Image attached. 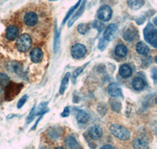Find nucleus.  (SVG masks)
I'll list each match as a JSON object with an SVG mask.
<instances>
[{
  "instance_id": "aec40b11",
  "label": "nucleus",
  "mask_w": 157,
  "mask_h": 149,
  "mask_svg": "<svg viewBox=\"0 0 157 149\" xmlns=\"http://www.w3.org/2000/svg\"><path fill=\"white\" fill-rule=\"evenodd\" d=\"M132 86L136 90H141L145 88V82L141 77H136L133 79Z\"/></svg>"
},
{
  "instance_id": "f257e3e1",
  "label": "nucleus",
  "mask_w": 157,
  "mask_h": 149,
  "mask_svg": "<svg viewBox=\"0 0 157 149\" xmlns=\"http://www.w3.org/2000/svg\"><path fill=\"white\" fill-rule=\"evenodd\" d=\"M144 37L145 41L152 46L154 48L157 46V31L155 27L151 22H148V25L144 29Z\"/></svg>"
},
{
  "instance_id": "5701e85b",
  "label": "nucleus",
  "mask_w": 157,
  "mask_h": 149,
  "mask_svg": "<svg viewBox=\"0 0 157 149\" xmlns=\"http://www.w3.org/2000/svg\"><path fill=\"white\" fill-rule=\"evenodd\" d=\"M115 53L119 57H125L127 54V48L124 45H118L115 49Z\"/></svg>"
},
{
  "instance_id": "dca6fc26",
  "label": "nucleus",
  "mask_w": 157,
  "mask_h": 149,
  "mask_svg": "<svg viewBox=\"0 0 157 149\" xmlns=\"http://www.w3.org/2000/svg\"><path fill=\"white\" fill-rule=\"evenodd\" d=\"M65 144H66L67 147L69 149H81L80 145L78 143L75 137L73 136H68L66 137L65 140Z\"/></svg>"
},
{
  "instance_id": "20e7f679",
  "label": "nucleus",
  "mask_w": 157,
  "mask_h": 149,
  "mask_svg": "<svg viewBox=\"0 0 157 149\" xmlns=\"http://www.w3.org/2000/svg\"><path fill=\"white\" fill-rule=\"evenodd\" d=\"M39 15L33 10H29L23 17L24 23L28 27H34L39 23Z\"/></svg>"
},
{
  "instance_id": "473e14b6",
  "label": "nucleus",
  "mask_w": 157,
  "mask_h": 149,
  "mask_svg": "<svg viewBox=\"0 0 157 149\" xmlns=\"http://www.w3.org/2000/svg\"><path fill=\"white\" fill-rule=\"evenodd\" d=\"M35 108H36V106H34L33 108H32V111H31L30 114H29V116H28V118H27V123H31V122L33 120V119H34L35 116H36V115H35Z\"/></svg>"
},
{
  "instance_id": "c85d7f7f",
  "label": "nucleus",
  "mask_w": 157,
  "mask_h": 149,
  "mask_svg": "<svg viewBox=\"0 0 157 149\" xmlns=\"http://www.w3.org/2000/svg\"><path fill=\"white\" fill-rule=\"evenodd\" d=\"M110 104L113 110L116 111V112H120V109H121V104H120V102H118V101H115V100H112V101H110Z\"/></svg>"
},
{
  "instance_id": "4c0bfd02",
  "label": "nucleus",
  "mask_w": 157,
  "mask_h": 149,
  "mask_svg": "<svg viewBox=\"0 0 157 149\" xmlns=\"http://www.w3.org/2000/svg\"><path fill=\"white\" fill-rule=\"evenodd\" d=\"M49 1H57V0H49Z\"/></svg>"
},
{
  "instance_id": "9b49d317",
  "label": "nucleus",
  "mask_w": 157,
  "mask_h": 149,
  "mask_svg": "<svg viewBox=\"0 0 157 149\" xmlns=\"http://www.w3.org/2000/svg\"><path fill=\"white\" fill-rule=\"evenodd\" d=\"M86 0H84L83 2H82V3L79 5L78 8L76 10V12H75V13L73 15V16H72V17H71V19L69 20V21H68V28H69V27L72 26V25H73V24L75 23V21H76L77 20H78V18L82 16V14L83 13L84 10H85V7H86Z\"/></svg>"
},
{
  "instance_id": "e433bc0d",
  "label": "nucleus",
  "mask_w": 157,
  "mask_h": 149,
  "mask_svg": "<svg viewBox=\"0 0 157 149\" xmlns=\"http://www.w3.org/2000/svg\"><path fill=\"white\" fill-rule=\"evenodd\" d=\"M56 149H64V148H63V147H57Z\"/></svg>"
},
{
  "instance_id": "1a4fd4ad",
  "label": "nucleus",
  "mask_w": 157,
  "mask_h": 149,
  "mask_svg": "<svg viewBox=\"0 0 157 149\" xmlns=\"http://www.w3.org/2000/svg\"><path fill=\"white\" fill-rule=\"evenodd\" d=\"M71 56L75 59L82 58L84 55L86 53V48L84 45L80 44V43H76L73 45L71 47Z\"/></svg>"
},
{
  "instance_id": "f3484780",
  "label": "nucleus",
  "mask_w": 157,
  "mask_h": 149,
  "mask_svg": "<svg viewBox=\"0 0 157 149\" xmlns=\"http://www.w3.org/2000/svg\"><path fill=\"white\" fill-rule=\"evenodd\" d=\"M120 76L124 78H127L131 76L132 74V69L128 64H123L120 67V71H119Z\"/></svg>"
},
{
  "instance_id": "2f4dec72",
  "label": "nucleus",
  "mask_w": 157,
  "mask_h": 149,
  "mask_svg": "<svg viewBox=\"0 0 157 149\" xmlns=\"http://www.w3.org/2000/svg\"><path fill=\"white\" fill-rule=\"evenodd\" d=\"M108 46V41H106L105 39H101L100 42H99V44H98V48L100 50H104Z\"/></svg>"
},
{
  "instance_id": "bb28decb",
  "label": "nucleus",
  "mask_w": 157,
  "mask_h": 149,
  "mask_svg": "<svg viewBox=\"0 0 157 149\" xmlns=\"http://www.w3.org/2000/svg\"><path fill=\"white\" fill-rule=\"evenodd\" d=\"M89 29V25H86V24H80L77 27V30H78V33L82 34V35H85V34L87 33Z\"/></svg>"
},
{
  "instance_id": "a878e982",
  "label": "nucleus",
  "mask_w": 157,
  "mask_h": 149,
  "mask_svg": "<svg viewBox=\"0 0 157 149\" xmlns=\"http://www.w3.org/2000/svg\"><path fill=\"white\" fill-rule=\"evenodd\" d=\"M10 82L9 76L5 73H0V85L2 86H6Z\"/></svg>"
},
{
  "instance_id": "f8f14e48",
  "label": "nucleus",
  "mask_w": 157,
  "mask_h": 149,
  "mask_svg": "<svg viewBox=\"0 0 157 149\" xmlns=\"http://www.w3.org/2000/svg\"><path fill=\"white\" fill-rule=\"evenodd\" d=\"M108 91H109V94L113 97H119L123 96L121 88L116 82H112L109 84L108 86Z\"/></svg>"
},
{
  "instance_id": "cd10ccee",
  "label": "nucleus",
  "mask_w": 157,
  "mask_h": 149,
  "mask_svg": "<svg viewBox=\"0 0 157 149\" xmlns=\"http://www.w3.org/2000/svg\"><path fill=\"white\" fill-rule=\"evenodd\" d=\"M59 46H60V35H59L58 31L56 29L55 38H54V53L57 51Z\"/></svg>"
},
{
  "instance_id": "72a5a7b5",
  "label": "nucleus",
  "mask_w": 157,
  "mask_h": 149,
  "mask_svg": "<svg viewBox=\"0 0 157 149\" xmlns=\"http://www.w3.org/2000/svg\"><path fill=\"white\" fill-rule=\"evenodd\" d=\"M70 115V109L68 107H65L64 109V111L62 112V113H61V116L62 117H68V116H69Z\"/></svg>"
},
{
  "instance_id": "c9c22d12",
  "label": "nucleus",
  "mask_w": 157,
  "mask_h": 149,
  "mask_svg": "<svg viewBox=\"0 0 157 149\" xmlns=\"http://www.w3.org/2000/svg\"><path fill=\"white\" fill-rule=\"evenodd\" d=\"M100 149H114V147H113V146L110 145V144H106V145L102 146Z\"/></svg>"
},
{
  "instance_id": "f03ea898",
  "label": "nucleus",
  "mask_w": 157,
  "mask_h": 149,
  "mask_svg": "<svg viewBox=\"0 0 157 149\" xmlns=\"http://www.w3.org/2000/svg\"><path fill=\"white\" fill-rule=\"evenodd\" d=\"M111 133L121 140H127L130 137V132L127 128L120 124H113L110 126Z\"/></svg>"
},
{
  "instance_id": "4468645a",
  "label": "nucleus",
  "mask_w": 157,
  "mask_h": 149,
  "mask_svg": "<svg viewBox=\"0 0 157 149\" xmlns=\"http://www.w3.org/2000/svg\"><path fill=\"white\" fill-rule=\"evenodd\" d=\"M133 145L135 149H148V140L144 137H137L133 141Z\"/></svg>"
},
{
  "instance_id": "6ab92c4d",
  "label": "nucleus",
  "mask_w": 157,
  "mask_h": 149,
  "mask_svg": "<svg viewBox=\"0 0 157 149\" xmlns=\"http://www.w3.org/2000/svg\"><path fill=\"white\" fill-rule=\"evenodd\" d=\"M136 50L139 54L141 55H146L149 53L150 48L148 46V45L145 44V43L143 42H139L137 43V44L136 45Z\"/></svg>"
},
{
  "instance_id": "c756f323",
  "label": "nucleus",
  "mask_w": 157,
  "mask_h": 149,
  "mask_svg": "<svg viewBox=\"0 0 157 149\" xmlns=\"http://www.w3.org/2000/svg\"><path fill=\"white\" fill-rule=\"evenodd\" d=\"M85 66H84V67H85ZM84 67H78L75 71H74V72L72 73V75H71V78H72V81H73V82H75V80L76 79L77 77L82 72V71H83L84 69Z\"/></svg>"
},
{
  "instance_id": "2eb2a0df",
  "label": "nucleus",
  "mask_w": 157,
  "mask_h": 149,
  "mask_svg": "<svg viewBox=\"0 0 157 149\" xmlns=\"http://www.w3.org/2000/svg\"><path fill=\"white\" fill-rule=\"evenodd\" d=\"M30 58L32 62L39 63L43 58V53L41 49L34 48L30 53Z\"/></svg>"
},
{
  "instance_id": "4be33fe9",
  "label": "nucleus",
  "mask_w": 157,
  "mask_h": 149,
  "mask_svg": "<svg viewBox=\"0 0 157 149\" xmlns=\"http://www.w3.org/2000/svg\"><path fill=\"white\" fill-rule=\"evenodd\" d=\"M89 115L84 111H78L76 115V119L81 124L86 123L89 121Z\"/></svg>"
},
{
  "instance_id": "393cba45",
  "label": "nucleus",
  "mask_w": 157,
  "mask_h": 149,
  "mask_svg": "<svg viewBox=\"0 0 157 149\" xmlns=\"http://www.w3.org/2000/svg\"><path fill=\"white\" fill-rule=\"evenodd\" d=\"M69 77H70V73H67L64 77L63 78L62 82H61V86H60V94L61 95L64 94L65 90H66L67 87H68V83H69Z\"/></svg>"
},
{
  "instance_id": "7ed1b4c3",
  "label": "nucleus",
  "mask_w": 157,
  "mask_h": 149,
  "mask_svg": "<svg viewBox=\"0 0 157 149\" xmlns=\"http://www.w3.org/2000/svg\"><path fill=\"white\" fill-rule=\"evenodd\" d=\"M32 38L29 34H23L17 41V48L21 52H27L32 47Z\"/></svg>"
},
{
  "instance_id": "7c9ffc66",
  "label": "nucleus",
  "mask_w": 157,
  "mask_h": 149,
  "mask_svg": "<svg viewBox=\"0 0 157 149\" xmlns=\"http://www.w3.org/2000/svg\"><path fill=\"white\" fill-rule=\"evenodd\" d=\"M28 100V96L27 95H24L21 99L18 101L17 102V108H21L22 106H24L25 103H26V101Z\"/></svg>"
},
{
  "instance_id": "ddd939ff",
  "label": "nucleus",
  "mask_w": 157,
  "mask_h": 149,
  "mask_svg": "<svg viewBox=\"0 0 157 149\" xmlns=\"http://www.w3.org/2000/svg\"><path fill=\"white\" fill-rule=\"evenodd\" d=\"M102 129L99 126H94L90 127L88 130V135L93 140H98L102 136Z\"/></svg>"
},
{
  "instance_id": "39448f33",
  "label": "nucleus",
  "mask_w": 157,
  "mask_h": 149,
  "mask_svg": "<svg viewBox=\"0 0 157 149\" xmlns=\"http://www.w3.org/2000/svg\"><path fill=\"white\" fill-rule=\"evenodd\" d=\"M112 15H113V10L112 8L107 5H104L99 8L97 13L98 18L100 21L103 22L109 21V20L112 18Z\"/></svg>"
},
{
  "instance_id": "412c9836",
  "label": "nucleus",
  "mask_w": 157,
  "mask_h": 149,
  "mask_svg": "<svg viewBox=\"0 0 157 149\" xmlns=\"http://www.w3.org/2000/svg\"><path fill=\"white\" fill-rule=\"evenodd\" d=\"M81 1H82V0H78V2H76V4H75V5H74L73 6H72V7H71V9H70L68 11V13H67L66 15H65V17H64V20H63L62 24H61V25H64V24L66 23L67 21H68V19H70V18H71V15L73 14L74 13H75V11H76V10L78 9V6H79V5H80V4H81Z\"/></svg>"
},
{
  "instance_id": "a211bd4d",
  "label": "nucleus",
  "mask_w": 157,
  "mask_h": 149,
  "mask_svg": "<svg viewBox=\"0 0 157 149\" xmlns=\"http://www.w3.org/2000/svg\"><path fill=\"white\" fill-rule=\"evenodd\" d=\"M127 2L130 9L137 10L144 6L145 0H127Z\"/></svg>"
},
{
  "instance_id": "9d476101",
  "label": "nucleus",
  "mask_w": 157,
  "mask_h": 149,
  "mask_svg": "<svg viewBox=\"0 0 157 149\" xmlns=\"http://www.w3.org/2000/svg\"><path fill=\"white\" fill-rule=\"evenodd\" d=\"M20 30L16 25H10L6 30V37L10 41H13L19 36Z\"/></svg>"
},
{
  "instance_id": "f704fd0d",
  "label": "nucleus",
  "mask_w": 157,
  "mask_h": 149,
  "mask_svg": "<svg viewBox=\"0 0 157 149\" xmlns=\"http://www.w3.org/2000/svg\"><path fill=\"white\" fill-rule=\"evenodd\" d=\"M95 24H97V25H94V26L96 29H98V30H99V32H100L101 30H102V29L104 28V26L101 23H100V22H95Z\"/></svg>"
},
{
  "instance_id": "423d86ee",
  "label": "nucleus",
  "mask_w": 157,
  "mask_h": 149,
  "mask_svg": "<svg viewBox=\"0 0 157 149\" xmlns=\"http://www.w3.org/2000/svg\"><path fill=\"white\" fill-rule=\"evenodd\" d=\"M22 85L16 83H9L6 86L5 91L6 99L7 101H10L11 99L14 98L17 95L18 93L21 90Z\"/></svg>"
},
{
  "instance_id": "0eeeda50",
  "label": "nucleus",
  "mask_w": 157,
  "mask_h": 149,
  "mask_svg": "<svg viewBox=\"0 0 157 149\" xmlns=\"http://www.w3.org/2000/svg\"><path fill=\"white\" fill-rule=\"evenodd\" d=\"M118 31H119V29L117 25L115 24L109 25L104 32V39H105L108 42L113 40L117 35Z\"/></svg>"
},
{
  "instance_id": "b1692460",
  "label": "nucleus",
  "mask_w": 157,
  "mask_h": 149,
  "mask_svg": "<svg viewBox=\"0 0 157 149\" xmlns=\"http://www.w3.org/2000/svg\"><path fill=\"white\" fill-rule=\"evenodd\" d=\"M47 105H48V102H43L40 104L38 106L37 109L35 108V115L39 116V115H43V114L47 113L49 111V109L47 108Z\"/></svg>"
},
{
  "instance_id": "6e6552de",
  "label": "nucleus",
  "mask_w": 157,
  "mask_h": 149,
  "mask_svg": "<svg viewBox=\"0 0 157 149\" xmlns=\"http://www.w3.org/2000/svg\"><path fill=\"white\" fill-rule=\"evenodd\" d=\"M138 36H139L138 32H137L136 28H134V26L127 27L123 34V39L127 42L134 41V40H135L138 37Z\"/></svg>"
}]
</instances>
